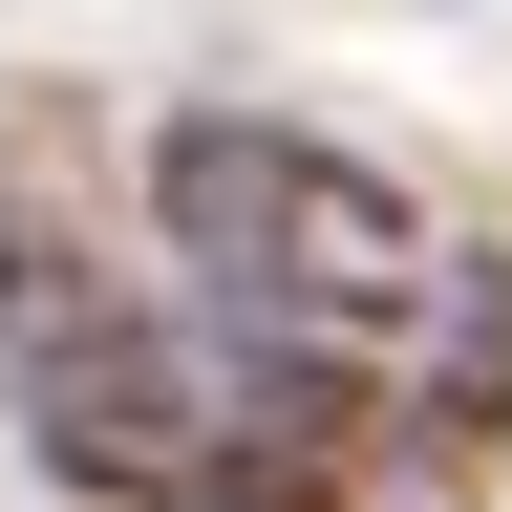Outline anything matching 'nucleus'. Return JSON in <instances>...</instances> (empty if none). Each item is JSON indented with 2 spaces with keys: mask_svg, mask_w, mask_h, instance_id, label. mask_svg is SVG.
<instances>
[{
  "mask_svg": "<svg viewBox=\"0 0 512 512\" xmlns=\"http://www.w3.org/2000/svg\"><path fill=\"white\" fill-rule=\"evenodd\" d=\"M150 214H171V256L256 320V342H320V363H363V384H384L406 278L448 256V235H427L363 150L256 128V107H171V128H150Z\"/></svg>",
  "mask_w": 512,
  "mask_h": 512,
  "instance_id": "f257e3e1",
  "label": "nucleus"
},
{
  "mask_svg": "<svg viewBox=\"0 0 512 512\" xmlns=\"http://www.w3.org/2000/svg\"><path fill=\"white\" fill-rule=\"evenodd\" d=\"M256 406H278V363H256V320H64V342L22 363V448H43V491H86V512H214V470L256 448Z\"/></svg>",
  "mask_w": 512,
  "mask_h": 512,
  "instance_id": "f03ea898",
  "label": "nucleus"
},
{
  "mask_svg": "<svg viewBox=\"0 0 512 512\" xmlns=\"http://www.w3.org/2000/svg\"><path fill=\"white\" fill-rule=\"evenodd\" d=\"M384 427L406 448H491L512 427V256L491 235H448L406 278V320H384Z\"/></svg>",
  "mask_w": 512,
  "mask_h": 512,
  "instance_id": "7ed1b4c3",
  "label": "nucleus"
},
{
  "mask_svg": "<svg viewBox=\"0 0 512 512\" xmlns=\"http://www.w3.org/2000/svg\"><path fill=\"white\" fill-rule=\"evenodd\" d=\"M64 320H107V299H86V256H64V235L22 214V192H0V384H22V363L64 342Z\"/></svg>",
  "mask_w": 512,
  "mask_h": 512,
  "instance_id": "20e7f679",
  "label": "nucleus"
}]
</instances>
